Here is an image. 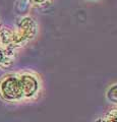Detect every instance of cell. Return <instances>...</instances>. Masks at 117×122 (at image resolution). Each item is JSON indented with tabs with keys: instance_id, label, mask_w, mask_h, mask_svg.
<instances>
[{
	"instance_id": "6da1fadb",
	"label": "cell",
	"mask_w": 117,
	"mask_h": 122,
	"mask_svg": "<svg viewBox=\"0 0 117 122\" xmlns=\"http://www.w3.org/2000/svg\"><path fill=\"white\" fill-rule=\"evenodd\" d=\"M0 99L8 104L25 103L18 71L8 72L0 77Z\"/></svg>"
},
{
	"instance_id": "7a4b0ae2",
	"label": "cell",
	"mask_w": 117,
	"mask_h": 122,
	"mask_svg": "<svg viewBox=\"0 0 117 122\" xmlns=\"http://www.w3.org/2000/svg\"><path fill=\"white\" fill-rule=\"evenodd\" d=\"M18 75H20V81L24 93L25 103L37 100L43 89L41 76L37 72L32 70H20L18 71Z\"/></svg>"
},
{
	"instance_id": "3957f363",
	"label": "cell",
	"mask_w": 117,
	"mask_h": 122,
	"mask_svg": "<svg viewBox=\"0 0 117 122\" xmlns=\"http://www.w3.org/2000/svg\"><path fill=\"white\" fill-rule=\"evenodd\" d=\"M106 99L117 107V83L110 86L106 91Z\"/></svg>"
},
{
	"instance_id": "277c9868",
	"label": "cell",
	"mask_w": 117,
	"mask_h": 122,
	"mask_svg": "<svg viewBox=\"0 0 117 122\" xmlns=\"http://www.w3.org/2000/svg\"><path fill=\"white\" fill-rule=\"evenodd\" d=\"M102 117L105 122H117V107L109 109Z\"/></svg>"
},
{
	"instance_id": "5b68a950",
	"label": "cell",
	"mask_w": 117,
	"mask_h": 122,
	"mask_svg": "<svg viewBox=\"0 0 117 122\" xmlns=\"http://www.w3.org/2000/svg\"><path fill=\"white\" fill-rule=\"evenodd\" d=\"M95 122H105V120L103 119V117H99V118H97V119L95 120Z\"/></svg>"
},
{
	"instance_id": "8992f818",
	"label": "cell",
	"mask_w": 117,
	"mask_h": 122,
	"mask_svg": "<svg viewBox=\"0 0 117 122\" xmlns=\"http://www.w3.org/2000/svg\"><path fill=\"white\" fill-rule=\"evenodd\" d=\"M86 1H98V0H86Z\"/></svg>"
}]
</instances>
